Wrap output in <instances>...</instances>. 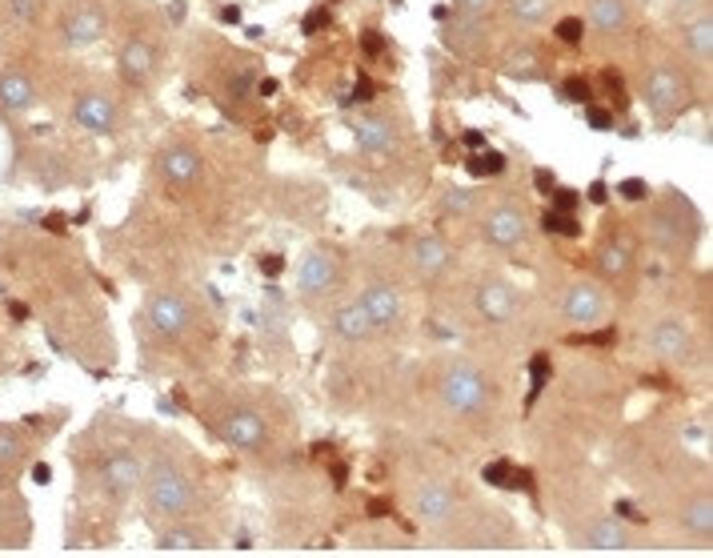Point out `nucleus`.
Listing matches in <instances>:
<instances>
[{"mask_svg": "<svg viewBox=\"0 0 713 558\" xmlns=\"http://www.w3.org/2000/svg\"><path fill=\"white\" fill-rule=\"evenodd\" d=\"M141 494H144V511L161 518V523H181L197 511V482L185 470V462H176L173 454L156 450L144 462L141 474Z\"/></svg>", "mask_w": 713, "mask_h": 558, "instance_id": "f257e3e1", "label": "nucleus"}, {"mask_svg": "<svg viewBox=\"0 0 713 558\" xmlns=\"http://www.w3.org/2000/svg\"><path fill=\"white\" fill-rule=\"evenodd\" d=\"M441 403H445V410L462 414V418H482L494 406V382L485 378L482 369L457 362V366L441 374Z\"/></svg>", "mask_w": 713, "mask_h": 558, "instance_id": "f03ea898", "label": "nucleus"}, {"mask_svg": "<svg viewBox=\"0 0 713 558\" xmlns=\"http://www.w3.org/2000/svg\"><path fill=\"white\" fill-rule=\"evenodd\" d=\"M217 438L220 442H229L233 450H245V454H261V450H269V442H273L269 418H264L257 406H245V403H233L220 410Z\"/></svg>", "mask_w": 713, "mask_h": 558, "instance_id": "7ed1b4c3", "label": "nucleus"}, {"mask_svg": "<svg viewBox=\"0 0 713 558\" xmlns=\"http://www.w3.org/2000/svg\"><path fill=\"white\" fill-rule=\"evenodd\" d=\"M193 325V310L181 293L165 290V293H153L149 302H144V330L153 337H181Z\"/></svg>", "mask_w": 713, "mask_h": 558, "instance_id": "20e7f679", "label": "nucleus"}, {"mask_svg": "<svg viewBox=\"0 0 713 558\" xmlns=\"http://www.w3.org/2000/svg\"><path fill=\"white\" fill-rule=\"evenodd\" d=\"M141 474H144V462L132 454L129 447L112 450V454L105 458V470H100V491L121 506V503H129L132 494L141 491Z\"/></svg>", "mask_w": 713, "mask_h": 558, "instance_id": "39448f33", "label": "nucleus"}, {"mask_svg": "<svg viewBox=\"0 0 713 558\" xmlns=\"http://www.w3.org/2000/svg\"><path fill=\"white\" fill-rule=\"evenodd\" d=\"M561 318L570 325H602L609 318V293L597 281H573L561 298Z\"/></svg>", "mask_w": 713, "mask_h": 558, "instance_id": "423d86ee", "label": "nucleus"}, {"mask_svg": "<svg viewBox=\"0 0 713 558\" xmlns=\"http://www.w3.org/2000/svg\"><path fill=\"white\" fill-rule=\"evenodd\" d=\"M341 281V261L333 249H309L305 261H301V269H296V290H301V298H325V293L337 290Z\"/></svg>", "mask_w": 713, "mask_h": 558, "instance_id": "0eeeda50", "label": "nucleus"}, {"mask_svg": "<svg viewBox=\"0 0 713 558\" xmlns=\"http://www.w3.org/2000/svg\"><path fill=\"white\" fill-rule=\"evenodd\" d=\"M685 97H690V89H685V77H681L673 65H658L653 73H649L646 81V105L653 117H673V112L685 105Z\"/></svg>", "mask_w": 713, "mask_h": 558, "instance_id": "6e6552de", "label": "nucleus"}, {"mask_svg": "<svg viewBox=\"0 0 713 558\" xmlns=\"http://www.w3.org/2000/svg\"><path fill=\"white\" fill-rule=\"evenodd\" d=\"M482 234H485V242H489V246H497V249L521 246V242L529 237L526 210H521V205H497V210L485 213Z\"/></svg>", "mask_w": 713, "mask_h": 558, "instance_id": "1a4fd4ad", "label": "nucleus"}, {"mask_svg": "<svg viewBox=\"0 0 713 558\" xmlns=\"http://www.w3.org/2000/svg\"><path fill=\"white\" fill-rule=\"evenodd\" d=\"M577 543H582V550H593V555H622V550H637V535L622 523V518H593V523L582 530Z\"/></svg>", "mask_w": 713, "mask_h": 558, "instance_id": "9d476101", "label": "nucleus"}, {"mask_svg": "<svg viewBox=\"0 0 713 558\" xmlns=\"http://www.w3.org/2000/svg\"><path fill=\"white\" fill-rule=\"evenodd\" d=\"M649 350H653L658 357H666V362H681V357H690L693 334H690V325H685V318H678V313H666V318H658V322H653V330H649Z\"/></svg>", "mask_w": 713, "mask_h": 558, "instance_id": "9b49d317", "label": "nucleus"}, {"mask_svg": "<svg viewBox=\"0 0 713 558\" xmlns=\"http://www.w3.org/2000/svg\"><path fill=\"white\" fill-rule=\"evenodd\" d=\"M73 121L85 129V133H97V137H109L117 129V105H112L109 93L100 89H85L73 105Z\"/></svg>", "mask_w": 713, "mask_h": 558, "instance_id": "f8f14e48", "label": "nucleus"}, {"mask_svg": "<svg viewBox=\"0 0 713 558\" xmlns=\"http://www.w3.org/2000/svg\"><path fill=\"white\" fill-rule=\"evenodd\" d=\"M457 491H453L450 482H425L413 498V514H418V523L425 526H445L457 514Z\"/></svg>", "mask_w": 713, "mask_h": 558, "instance_id": "ddd939ff", "label": "nucleus"}, {"mask_svg": "<svg viewBox=\"0 0 713 558\" xmlns=\"http://www.w3.org/2000/svg\"><path fill=\"white\" fill-rule=\"evenodd\" d=\"M473 302H477V313H482L489 325H505V322H514V313H517V290L509 281L489 278L477 286Z\"/></svg>", "mask_w": 713, "mask_h": 558, "instance_id": "4468645a", "label": "nucleus"}, {"mask_svg": "<svg viewBox=\"0 0 713 558\" xmlns=\"http://www.w3.org/2000/svg\"><path fill=\"white\" fill-rule=\"evenodd\" d=\"M105 29H109V17H105V9L100 4H80L77 12H68L65 21V45L68 49H88L97 45L100 36H105Z\"/></svg>", "mask_w": 713, "mask_h": 558, "instance_id": "2eb2a0df", "label": "nucleus"}, {"mask_svg": "<svg viewBox=\"0 0 713 558\" xmlns=\"http://www.w3.org/2000/svg\"><path fill=\"white\" fill-rule=\"evenodd\" d=\"M156 550L161 555H197V550H213V538L188 518H181V523H165L156 530Z\"/></svg>", "mask_w": 713, "mask_h": 558, "instance_id": "dca6fc26", "label": "nucleus"}, {"mask_svg": "<svg viewBox=\"0 0 713 558\" xmlns=\"http://www.w3.org/2000/svg\"><path fill=\"white\" fill-rule=\"evenodd\" d=\"M353 137H357L361 153H369V157H393L397 153V129L385 121V117H374V112L353 117Z\"/></svg>", "mask_w": 713, "mask_h": 558, "instance_id": "f3484780", "label": "nucleus"}, {"mask_svg": "<svg viewBox=\"0 0 713 558\" xmlns=\"http://www.w3.org/2000/svg\"><path fill=\"white\" fill-rule=\"evenodd\" d=\"M156 161H161L165 181H173L181 190H185V185H197L201 173H205V161H201V153L193 146H169Z\"/></svg>", "mask_w": 713, "mask_h": 558, "instance_id": "a211bd4d", "label": "nucleus"}, {"mask_svg": "<svg viewBox=\"0 0 713 558\" xmlns=\"http://www.w3.org/2000/svg\"><path fill=\"white\" fill-rule=\"evenodd\" d=\"M361 305H365V313H369L374 330H385V325L401 322V298H397V290L389 281H369L361 293Z\"/></svg>", "mask_w": 713, "mask_h": 558, "instance_id": "6ab92c4d", "label": "nucleus"}, {"mask_svg": "<svg viewBox=\"0 0 713 558\" xmlns=\"http://www.w3.org/2000/svg\"><path fill=\"white\" fill-rule=\"evenodd\" d=\"M36 105V85L33 77H24L21 68H9V73H0V109L9 112V117H21Z\"/></svg>", "mask_w": 713, "mask_h": 558, "instance_id": "aec40b11", "label": "nucleus"}, {"mask_svg": "<svg viewBox=\"0 0 713 558\" xmlns=\"http://www.w3.org/2000/svg\"><path fill=\"white\" fill-rule=\"evenodd\" d=\"M330 330H333V337H341V342H365V337L374 334V322H369V313H365L361 302H345L333 310Z\"/></svg>", "mask_w": 713, "mask_h": 558, "instance_id": "412c9836", "label": "nucleus"}, {"mask_svg": "<svg viewBox=\"0 0 713 558\" xmlns=\"http://www.w3.org/2000/svg\"><path fill=\"white\" fill-rule=\"evenodd\" d=\"M156 68V53L149 41H141V36H132L129 45L121 49V77L125 85H144V81L153 77Z\"/></svg>", "mask_w": 713, "mask_h": 558, "instance_id": "4be33fe9", "label": "nucleus"}, {"mask_svg": "<svg viewBox=\"0 0 713 558\" xmlns=\"http://www.w3.org/2000/svg\"><path fill=\"white\" fill-rule=\"evenodd\" d=\"M453 261V249L450 242H441V237H418L413 242V266H418L421 278H437L441 269H450Z\"/></svg>", "mask_w": 713, "mask_h": 558, "instance_id": "5701e85b", "label": "nucleus"}, {"mask_svg": "<svg viewBox=\"0 0 713 558\" xmlns=\"http://www.w3.org/2000/svg\"><path fill=\"white\" fill-rule=\"evenodd\" d=\"M590 24L597 33H626L629 29V4L626 0H590Z\"/></svg>", "mask_w": 713, "mask_h": 558, "instance_id": "b1692460", "label": "nucleus"}, {"mask_svg": "<svg viewBox=\"0 0 713 558\" xmlns=\"http://www.w3.org/2000/svg\"><path fill=\"white\" fill-rule=\"evenodd\" d=\"M681 526H685V535H693L698 543H710V538H713V503H710V494H698V498L681 511Z\"/></svg>", "mask_w": 713, "mask_h": 558, "instance_id": "393cba45", "label": "nucleus"}, {"mask_svg": "<svg viewBox=\"0 0 713 558\" xmlns=\"http://www.w3.org/2000/svg\"><path fill=\"white\" fill-rule=\"evenodd\" d=\"M685 45H690L693 61H702V65H710L713 61V17L710 12H702V17H693L690 29H685Z\"/></svg>", "mask_w": 713, "mask_h": 558, "instance_id": "a878e982", "label": "nucleus"}, {"mask_svg": "<svg viewBox=\"0 0 713 558\" xmlns=\"http://www.w3.org/2000/svg\"><path fill=\"white\" fill-rule=\"evenodd\" d=\"M629 266H634V249H629L626 242H605L602 254H597V269H602L605 278L609 281L626 278Z\"/></svg>", "mask_w": 713, "mask_h": 558, "instance_id": "bb28decb", "label": "nucleus"}, {"mask_svg": "<svg viewBox=\"0 0 713 558\" xmlns=\"http://www.w3.org/2000/svg\"><path fill=\"white\" fill-rule=\"evenodd\" d=\"M505 9L521 24H541L553 12V0H505Z\"/></svg>", "mask_w": 713, "mask_h": 558, "instance_id": "cd10ccee", "label": "nucleus"}, {"mask_svg": "<svg viewBox=\"0 0 713 558\" xmlns=\"http://www.w3.org/2000/svg\"><path fill=\"white\" fill-rule=\"evenodd\" d=\"M541 229H545V234H558V237H577L582 234V222H577V213L545 210L541 213Z\"/></svg>", "mask_w": 713, "mask_h": 558, "instance_id": "c85d7f7f", "label": "nucleus"}, {"mask_svg": "<svg viewBox=\"0 0 713 558\" xmlns=\"http://www.w3.org/2000/svg\"><path fill=\"white\" fill-rule=\"evenodd\" d=\"M541 56L533 49H514V53L505 56V73L509 77H541Z\"/></svg>", "mask_w": 713, "mask_h": 558, "instance_id": "c756f323", "label": "nucleus"}, {"mask_svg": "<svg viewBox=\"0 0 713 558\" xmlns=\"http://www.w3.org/2000/svg\"><path fill=\"white\" fill-rule=\"evenodd\" d=\"M24 450V438L17 426H0V466H12Z\"/></svg>", "mask_w": 713, "mask_h": 558, "instance_id": "7c9ffc66", "label": "nucleus"}, {"mask_svg": "<svg viewBox=\"0 0 713 558\" xmlns=\"http://www.w3.org/2000/svg\"><path fill=\"white\" fill-rule=\"evenodd\" d=\"M505 169V157L501 153H473L469 157V173L473 178H497Z\"/></svg>", "mask_w": 713, "mask_h": 558, "instance_id": "2f4dec72", "label": "nucleus"}, {"mask_svg": "<svg viewBox=\"0 0 713 558\" xmlns=\"http://www.w3.org/2000/svg\"><path fill=\"white\" fill-rule=\"evenodd\" d=\"M558 41H561V45H582V41H585V21H577V17H565V21H558Z\"/></svg>", "mask_w": 713, "mask_h": 558, "instance_id": "473e14b6", "label": "nucleus"}, {"mask_svg": "<svg viewBox=\"0 0 713 558\" xmlns=\"http://www.w3.org/2000/svg\"><path fill=\"white\" fill-rule=\"evenodd\" d=\"M9 12L21 24H33L41 17V0H9Z\"/></svg>", "mask_w": 713, "mask_h": 558, "instance_id": "72a5a7b5", "label": "nucleus"}, {"mask_svg": "<svg viewBox=\"0 0 713 558\" xmlns=\"http://www.w3.org/2000/svg\"><path fill=\"white\" fill-rule=\"evenodd\" d=\"M509 479H514V462H509V458H501V462H494V466H485V482L509 486Z\"/></svg>", "mask_w": 713, "mask_h": 558, "instance_id": "f704fd0d", "label": "nucleus"}, {"mask_svg": "<svg viewBox=\"0 0 713 558\" xmlns=\"http://www.w3.org/2000/svg\"><path fill=\"white\" fill-rule=\"evenodd\" d=\"M561 97H565V101H573V105H585L590 101V85H585V81H565V85H561Z\"/></svg>", "mask_w": 713, "mask_h": 558, "instance_id": "c9c22d12", "label": "nucleus"}, {"mask_svg": "<svg viewBox=\"0 0 713 558\" xmlns=\"http://www.w3.org/2000/svg\"><path fill=\"white\" fill-rule=\"evenodd\" d=\"M590 129H597V133H605V129H614V112L609 109H602V105H590Z\"/></svg>", "mask_w": 713, "mask_h": 558, "instance_id": "e433bc0d", "label": "nucleus"}, {"mask_svg": "<svg viewBox=\"0 0 713 558\" xmlns=\"http://www.w3.org/2000/svg\"><path fill=\"white\" fill-rule=\"evenodd\" d=\"M489 9H494V0H457V12H462V17H473V21H482Z\"/></svg>", "mask_w": 713, "mask_h": 558, "instance_id": "4c0bfd02", "label": "nucleus"}, {"mask_svg": "<svg viewBox=\"0 0 713 558\" xmlns=\"http://www.w3.org/2000/svg\"><path fill=\"white\" fill-rule=\"evenodd\" d=\"M617 193H622L626 202H641V197L649 193V185H646V181H637V178H626L622 185H617Z\"/></svg>", "mask_w": 713, "mask_h": 558, "instance_id": "58836bf2", "label": "nucleus"}, {"mask_svg": "<svg viewBox=\"0 0 713 558\" xmlns=\"http://www.w3.org/2000/svg\"><path fill=\"white\" fill-rule=\"evenodd\" d=\"M469 190H450V197H445V210L450 213H462V210H469Z\"/></svg>", "mask_w": 713, "mask_h": 558, "instance_id": "ea45409f", "label": "nucleus"}, {"mask_svg": "<svg viewBox=\"0 0 713 558\" xmlns=\"http://www.w3.org/2000/svg\"><path fill=\"white\" fill-rule=\"evenodd\" d=\"M553 210L573 213V210H577V193H573V190H558V193H553Z\"/></svg>", "mask_w": 713, "mask_h": 558, "instance_id": "a19ab883", "label": "nucleus"}, {"mask_svg": "<svg viewBox=\"0 0 713 558\" xmlns=\"http://www.w3.org/2000/svg\"><path fill=\"white\" fill-rule=\"evenodd\" d=\"M545 378H549V362L545 357H533V394L545 386Z\"/></svg>", "mask_w": 713, "mask_h": 558, "instance_id": "79ce46f5", "label": "nucleus"}, {"mask_svg": "<svg viewBox=\"0 0 713 558\" xmlns=\"http://www.w3.org/2000/svg\"><path fill=\"white\" fill-rule=\"evenodd\" d=\"M281 269H285V261H281V254H269V257H264V261H261V273H264V278H277Z\"/></svg>", "mask_w": 713, "mask_h": 558, "instance_id": "37998d69", "label": "nucleus"}, {"mask_svg": "<svg viewBox=\"0 0 713 558\" xmlns=\"http://www.w3.org/2000/svg\"><path fill=\"white\" fill-rule=\"evenodd\" d=\"M325 21H330V17H325V9H313L305 17V33H317V24H325Z\"/></svg>", "mask_w": 713, "mask_h": 558, "instance_id": "c03bdc74", "label": "nucleus"}, {"mask_svg": "<svg viewBox=\"0 0 713 558\" xmlns=\"http://www.w3.org/2000/svg\"><path fill=\"white\" fill-rule=\"evenodd\" d=\"M465 146H469V149H485V137L482 133H465Z\"/></svg>", "mask_w": 713, "mask_h": 558, "instance_id": "a18cd8bd", "label": "nucleus"}]
</instances>
